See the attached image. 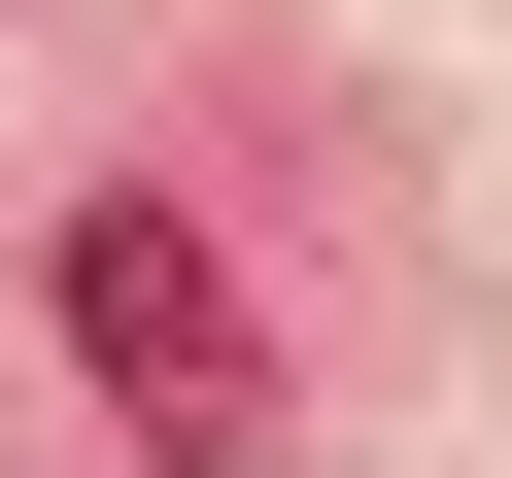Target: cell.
<instances>
[{"label":"cell","mask_w":512,"mask_h":478,"mask_svg":"<svg viewBox=\"0 0 512 478\" xmlns=\"http://www.w3.org/2000/svg\"><path fill=\"white\" fill-rule=\"evenodd\" d=\"M69 376H103L137 444H274V342H239L205 205H69Z\"/></svg>","instance_id":"obj_1"}]
</instances>
